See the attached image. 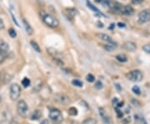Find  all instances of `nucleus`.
Segmentation results:
<instances>
[{
    "label": "nucleus",
    "instance_id": "1",
    "mask_svg": "<svg viewBox=\"0 0 150 124\" xmlns=\"http://www.w3.org/2000/svg\"><path fill=\"white\" fill-rule=\"evenodd\" d=\"M41 17H42L43 23L48 27H52V28H56L59 27V21L53 15L49 13H43V15Z\"/></svg>",
    "mask_w": 150,
    "mask_h": 124
},
{
    "label": "nucleus",
    "instance_id": "2",
    "mask_svg": "<svg viewBox=\"0 0 150 124\" xmlns=\"http://www.w3.org/2000/svg\"><path fill=\"white\" fill-rule=\"evenodd\" d=\"M28 106L24 100H19L17 103V113L22 118H26L28 115Z\"/></svg>",
    "mask_w": 150,
    "mask_h": 124
},
{
    "label": "nucleus",
    "instance_id": "3",
    "mask_svg": "<svg viewBox=\"0 0 150 124\" xmlns=\"http://www.w3.org/2000/svg\"><path fill=\"white\" fill-rule=\"evenodd\" d=\"M21 95V87L17 83H13L9 87V97L12 101L18 100Z\"/></svg>",
    "mask_w": 150,
    "mask_h": 124
},
{
    "label": "nucleus",
    "instance_id": "4",
    "mask_svg": "<svg viewBox=\"0 0 150 124\" xmlns=\"http://www.w3.org/2000/svg\"><path fill=\"white\" fill-rule=\"evenodd\" d=\"M127 78L129 81L134 82H139L142 81L143 79V73L139 69H134V70L130 71L126 74Z\"/></svg>",
    "mask_w": 150,
    "mask_h": 124
},
{
    "label": "nucleus",
    "instance_id": "5",
    "mask_svg": "<svg viewBox=\"0 0 150 124\" xmlns=\"http://www.w3.org/2000/svg\"><path fill=\"white\" fill-rule=\"evenodd\" d=\"M49 118L54 124H59L63 121V115L59 109H52L49 112Z\"/></svg>",
    "mask_w": 150,
    "mask_h": 124
},
{
    "label": "nucleus",
    "instance_id": "6",
    "mask_svg": "<svg viewBox=\"0 0 150 124\" xmlns=\"http://www.w3.org/2000/svg\"><path fill=\"white\" fill-rule=\"evenodd\" d=\"M54 100L56 103L62 104V105H69L71 103L69 97L64 93H56L54 95Z\"/></svg>",
    "mask_w": 150,
    "mask_h": 124
},
{
    "label": "nucleus",
    "instance_id": "7",
    "mask_svg": "<svg viewBox=\"0 0 150 124\" xmlns=\"http://www.w3.org/2000/svg\"><path fill=\"white\" fill-rule=\"evenodd\" d=\"M150 21V9H144L141 11L138 15V22L140 24H144L145 23Z\"/></svg>",
    "mask_w": 150,
    "mask_h": 124
},
{
    "label": "nucleus",
    "instance_id": "8",
    "mask_svg": "<svg viewBox=\"0 0 150 124\" xmlns=\"http://www.w3.org/2000/svg\"><path fill=\"white\" fill-rule=\"evenodd\" d=\"M122 7L123 5L121 4H119L118 2L114 1V0H109L108 4V8L111 11H112L113 13H120Z\"/></svg>",
    "mask_w": 150,
    "mask_h": 124
},
{
    "label": "nucleus",
    "instance_id": "9",
    "mask_svg": "<svg viewBox=\"0 0 150 124\" xmlns=\"http://www.w3.org/2000/svg\"><path fill=\"white\" fill-rule=\"evenodd\" d=\"M134 13V9L130 5H123L121 11H120V14L126 15V16H130L133 15Z\"/></svg>",
    "mask_w": 150,
    "mask_h": 124
},
{
    "label": "nucleus",
    "instance_id": "10",
    "mask_svg": "<svg viewBox=\"0 0 150 124\" xmlns=\"http://www.w3.org/2000/svg\"><path fill=\"white\" fill-rule=\"evenodd\" d=\"M47 51H48V54H50L52 57L55 58L56 59L60 60L62 58V57H63L62 54L60 52H59L57 49H53V48H48V49H47Z\"/></svg>",
    "mask_w": 150,
    "mask_h": 124
},
{
    "label": "nucleus",
    "instance_id": "11",
    "mask_svg": "<svg viewBox=\"0 0 150 124\" xmlns=\"http://www.w3.org/2000/svg\"><path fill=\"white\" fill-rule=\"evenodd\" d=\"M123 48L126 51L134 52L137 49V45H136V43H133V42H126V43H123Z\"/></svg>",
    "mask_w": 150,
    "mask_h": 124
},
{
    "label": "nucleus",
    "instance_id": "12",
    "mask_svg": "<svg viewBox=\"0 0 150 124\" xmlns=\"http://www.w3.org/2000/svg\"><path fill=\"white\" fill-rule=\"evenodd\" d=\"M9 51V45L8 43H6L4 41H1L0 42V54L2 55H5L8 54V52Z\"/></svg>",
    "mask_w": 150,
    "mask_h": 124
},
{
    "label": "nucleus",
    "instance_id": "13",
    "mask_svg": "<svg viewBox=\"0 0 150 124\" xmlns=\"http://www.w3.org/2000/svg\"><path fill=\"white\" fill-rule=\"evenodd\" d=\"M98 111H99V115H100L101 118H102V120L103 121V123L106 124H109V117L108 116L107 113H106V111L104 110V108H99Z\"/></svg>",
    "mask_w": 150,
    "mask_h": 124
},
{
    "label": "nucleus",
    "instance_id": "14",
    "mask_svg": "<svg viewBox=\"0 0 150 124\" xmlns=\"http://www.w3.org/2000/svg\"><path fill=\"white\" fill-rule=\"evenodd\" d=\"M23 26H24V28H25V31L27 32V34L32 35L33 33V29L31 27V25L28 23V22L25 18H23Z\"/></svg>",
    "mask_w": 150,
    "mask_h": 124
},
{
    "label": "nucleus",
    "instance_id": "15",
    "mask_svg": "<svg viewBox=\"0 0 150 124\" xmlns=\"http://www.w3.org/2000/svg\"><path fill=\"white\" fill-rule=\"evenodd\" d=\"M97 36L100 38V39H102V40H103V41L107 42L108 43H113V42H114L110 36H108V35L105 34V33H98V34H97Z\"/></svg>",
    "mask_w": 150,
    "mask_h": 124
},
{
    "label": "nucleus",
    "instance_id": "16",
    "mask_svg": "<svg viewBox=\"0 0 150 124\" xmlns=\"http://www.w3.org/2000/svg\"><path fill=\"white\" fill-rule=\"evenodd\" d=\"M117 47H118V44L115 43V42L108 43V44H105V45L103 46L104 49H105L106 51H108V52H112Z\"/></svg>",
    "mask_w": 150,
    "mask_h": 124
},
{
    "label": "nucleus",
    "instance_id": "17",
    "mask_svg": "<svg viewBox=\"0 0 150 124\" xmlns=\"http://www.w3.org/2000/svg\"><path fill=\"white\" fill-rule=\"evenodd\" d=\"M42 117V113H41V112L39 111V110H35V111H33V113L31 114V116H30V119L32 120V121H38V120H39L40 118Z\"/></svg>",
    "mask_w": 150,
    "mask_h": 124
},
{
    "label": "nucleus",
    "instance_id": "18",
    "mask_svg": "<svg viewBox=\"0 0 150 124\" xmlns=\"http://www.w3.org/2000/svg\"><path fill=\"white\" fill-rule=\"evenodd\" d=\"M98 123V120L93 118H88L84 119L83 121L82 124H97Z\"/></svg>",
    "mask_w": 150,
    "mask_h": 124
},
{
    "label": "nucleus",
    "instance_id": "19",
    "mask_svg": "<svg viewBox=\"0 0 150 124\" xmlns=\"http://www.w3.org/2000/svg\"><path fill=\"white\" fill-rule=\"evenodd\" d=\"M116 59L119 61L120 63H126L128 61L127 57L124 54H118V55H117L116 56Z\"/></svg>",
    "mask_w": 150,
    "mask_h": 124
},
{
    "label": "nucleus",
    "instance_id": "20",
    "mask_svg": "<svg viewBox=\"0 0 150 124\" xmlns=\"http://www.w3.org/2000/svg\"><path fill=\"white\" fill-rule=\"evenodd\" d=\"M30 44H31V46H32V48L37 53H41V49H40V47L38 46V44L35 41H33V40H32V41H30Z\"/></svg>",
    "mask_w": 150,
    "mask_h": 124
},
{
    "label": "nucleus",
    "instance_id": "21",
    "mask_svg": "<svg viewBox=\"0 0 150 124\" xmlns=\"http://www.w3.org/2000/svg\"><path fill=\"white\" fill-rule=\"evenodd\" d=\"M87 5H88V8H90L92 10H93V12H95V13H99V14L103 15V13H100V11L98 10V9L96 7L93 5V4H91V2L88 1V2H87Z\"/></svg>",
    "mask_w": 150,
    "mask_h": 124
},
{
    "label": "nucleus",
    "instance_id": "22",
    "mask_svg": "<svg viewBox=\"0 0 150 124\" xmlns=\"http://www.w3.org/2000/svg\"><path fill=\"white\" fill-rule=\"evenodd\" d=\"M68 113L70 116H76V115H78V109L74 107H71V108H69Z\"/></svg>",
    "mask_w": 150,
    "mask_h": 124
},
{
    "label": "nucleus",
    "instance_id": "23",
    "mask_svg": "<svg viewBox=\"0 0 150 124\" xmlns=\"http://www.w3.org/2000/svg\"><path fill=\"white\" fill-rule=\"evenodd\" d=\"M30 83H31L30 79H28V78H24L22 80V85L23 86V87H28L30 86Z\"/></svg>",
    "mask_w": 150,
    "mask_h": 124
},
{
    "label": "nucleus",
    "instance_id": "24",
    "mask_svg": "<svg viewBox=\"0 0 150 124\" xmlns=\"http://www.w3.org/2000/svg\"><path fill=\"white\" fill-rule=\"evenodd\" d=\"M72 84L75 87H82L83 86V82H81L80 80H79V79H74L73 81H72Z\"/></svg>",
    "mask_w": 150,
    "mask_h": 124
},
{
    "label": "nucleus",
    "instance_id": "25",
    "mask_svg": "<svg viewBox=\"0 0 150 124\" xmlns=\"http://www.w3.org/2000/svg\"><path fill=\"white\" fill-rule=\"evenodd\" d=\"M8 32L9 36H10L12 38H15L17 37V32L13 28H9V29H8Z\"/></svg>",
    "mask_w": 150,
    "mask_h": 124
},
{
    "label": "nucleus",
    "instance_id": "26",
    "mask_svg": "<svg viewBox=\"0 0 150 124\" xmlns=\"http://www.w3.org/2000/svg\"><path fill=\"white\" fill-rule=\"evenodd\" d=\"M86 80L88 82H93L95 81V77L91 74V73H89V74H88L87 77H86Z\"/></svg>",
    "mask_w": 150,
    "mask_h": 124
},
{
    "label": "nucleus",
    "instance_id": "27",
    "mask_svg": "<svg viewBox=\"0 0 150 124\" xmlns=\"http://www.w3.org/2000/svg\"><path fill=\"white\" fill-rule=\"evenodd\" d=\"M94 87H95V88H96L97 90H100V89H102L103 87V82L101 81H97L95 82V84H94Z\"/></svg>",
    "mask_w": 150,
    "mask_h": 124
},
{
    "label": "nucleus",
    "instance_id": "28",
    "mask_svg": "<svg viewBox=\"0 0 150 124\" xmlns=\"http://www.w3.org/2000/svg\"><path fill=\"white\" fill-rule=\"evenodd\" d=\"M132 91L134 93H135L136 95H139L141 92H140V88L138 86H134L132 88Z\"/></svg>",
    "mask_w": 150,
    "mask_h": 124
},
{
    "label": "nucleus",
    "instance_id": "29",
    "mask_svg": "<svg viewBox=\"0 0 150 124\" xmlns=\"http://www.w3.org/2000/svg\"><path fill=\"white\" fill-rule=\"evenodd\" d=\"M143 49H144V51L145 53L150 54V44H145V45H144Z\"/></svg>",
    "mask_w": 150,
    "mask_h": 124
},
{
    "label": "nucleus",
    "instance_id": "30",
    "mask_svg": "<svg viewBox=\"0 0 150 124\" xmlns=\"http://www.w3.org/2000/svg\"><path fill=\"white\" fill-rule=\"evenodd\" d=\"M115 112H116V113H117V116H118V118H123V113H122V111L120 110V109H118V108H115Z\"/></svg>",
    "mask_w": 150,
    "mask_h": 124
},
{
    "label": "nucleus",
    "instance_id": "31",
    "mask_svg": "<svg viewBox=\"0 0 150 124\" xmlns=\"http://www.w3.org/2000/svg\"><path fill=\"white\" fill-rule=\"evenodd\" d=\"M144 0H132V4L135 5H139L140 4H142Z\"/></svg>",
    "mask_w": 150,
    "mask_h": 124
},
{
    "label": "nucleus",
    "instance_id": "32",
    "mask_svg": "<svg viewBox=\"0 0 150 124\" xmlns=\"http://www.w3.org/2000/svg\"><path fill=\"white\" fill-rule=\"evenodd\" d=\"M4 28V23L0 18V30H3Z\"/></svg>",
    "mask_w": 150,
    "mask_h": 124
},
{
    "label": "nucleus",
    "instance_id": "33",
    "mask_svg": "<svg viewBox=\"0 0 150 124\" xmlns=\"http://www.w3.org/2000/svg\"><path fill=\"white\" fill-rule=\"evenodd\" d=\"M123 123L124 124H129V123H130V118H127L126 119H123Z\"/></svg>",
    "mask_w": 150,
    "mask_h": 124
},
{
    "label": "nucleus",
    "instance_id": "34",
    "mask_svg": "<svg viewBox=\"0 0 150 124\" xmlns=\"http://www.w3.org/2000/svg\"><path fill=\"white\" fill-rule=\"evenodd\" d=\"M118 26L119 27H124L126 25H125V23H121V22H120V23H118Z\"/></svg>",
    "mask_w": 150,
    "mask_h": 124
},
{
    "label": "nucleus",
    "instance_id": "35",
    "mask_svg": "<svg viewBox=\"0 0 150 124\" xmlns=\"http://www.w3.org/2000/svg\"><path fill=\"white\" fill-rule=\"evenodd\" d=\"M41 124H49L48 120V119H43V121H42V123H41Z\"/></svg>",
    "mask_w": 150,
    "mask_h": 124
},
{
    "label": "nucleus",
    "instance_id": "36",
    "mask_svg": "<svg viewBox=\"0 0 150 124\" xmlns=\"http://www.w3.org/2000/svg\"><path fill=\"white\" fill-rule=\"evenodd\" d=\"M4 55L0 54V63H3V62H4Z\"/></svg>",
    "mask_w": 150,
    "mask_h": 124
},
{
    "label": "nucleus",
    "instance_id": "37",
    "mask_svg": "<svg viewBox=\"0 0 150 124\" xmlns=\"http://www.w3.org/2000/svg\"><path fill=\"white\" fill-rule=\"evenodd\" d=\"M118 108H121V107H123V102H119V103H118Z\"/></svg>",
    "mask_w": 150,
    "mask_h": 124
},
{
    "label": "nucleus",
    "instance_id": "38",
    "mask_svg": "<svg viewBox=\"0 0 150 124\" xmlns=\"http://www.w3.org/2000/svg\"><path fill=\"white\" fill-rule=\"evenodd\" d=\"M98 24H99V25H98V27H103V23H101V22H98Z\"/></svg>",
    "mask_w": 150,
    "mask_h": 124
},
{
    "label": "nucleus",
    "instance_id": "39",
    "mask_svg": "<svg viewBox=\"0 0 150 124\" xmlns=\"http://www.w3.org/2000/svg\"><path fill=\"white\" fill-rule=\"evenodd\" d=\"M114 25H115V24H114V23H112V25H111V26H110V27H109V28H110V29H112V27H114Z\"/></svg>",
    "mask_w": 150,
    "mask_h": 124
},
{
    "label": "nucleus",
    "instance_id": "40",
    "mask_svg": "<svg viewBox=\"0 0 150 124\" xmlns=\"http://www.w3.org/2000/svg\"><path fill=\"white\" fill-rule=\"evenodd\" d=\"M0 80H1V73H0Z\"/></svg>",
    "mask_w": 150,
    "mask_h": 124
}]
</instances>
